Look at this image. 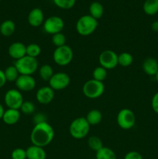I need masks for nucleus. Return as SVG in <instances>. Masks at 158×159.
<instances>
[{
    "instance_id": "f257e3e1",
    "label": "nucleus",
    "mask_w": 158,
    "mask_h": 159,
    "mask_svg": "<svg viewBox=\"0 0 158 159\" xmlns=\"http://www.w3.org/2000/svg\"><path fill=\"white\" fill-rule=\"evenodd\" d=\"M55 132L52 126L48 122L35 124L30 134L32 144L44 148L49 145L54 140Z\"/></svg>"
},
{
    "instance_id": "f03ea898",
    "label": "nucleus",
    "mask_w": 158,
    "mask_h": 159,
    "mask_svg": "<svg viewBox=\"0 0 158 159\" xmlns=\"http://www.w3.org/2000/svg\"><path fill=\"white\" fill-rule=\"evenodd\" d=\"M99 22L91 16L84 15L77 20L75 28L77 34L83 37H87L92 34L97 29Z\"/></svg>"
},
{
    "instance_id": "7ed1b4c3",
    "label": "nucleus",
    "mask_w": 158,
    "mask_h": 159,
    "mask_svg": "<svg viewBox=\"0 0 158 159\" xmlns=\"http://www.w3.org/2000/svg\"><path fill=\"white\" fill-rule=\"evenodd\" d=\"M90 124L86 118L81 116L73 120L69 126V133L73 138L81 140L85 138L88 134L90 130Z\"/></svg>"
},
{
    "instance_id": "20e7f679",
    "label": "nucleus",
    "mask_w": 158,
    "mask_h": 159,
    "mask_svg": "<svg viewBox=\"0 0 158 159\" xmlns=\"http://www.w3.org/2000/svg\"><path fill=\"white\" fill-rule=\"evenodd\" d=\"M14 65L20 75H33L39 68L37 59L27 55L15 61Z\"/></svg>"
},
{
    "instance_id": "39448f33",
    "label": "nucleus",
    "mask_w": 158,
    "mask_h": 159,
    "mask_svg": "<svg viewBox=\"0 0 158 159\" xmlns=\"http://www.w3.org/2000/svg\"><path fill=\"white\" fill-rule=\"evenodd\" d=\"M82 93L88 99H98L105 93V85L102 82L90 79L85 82L82 86Z\"/></svg>"
},
{
    "instance_id": "423d86ee",
    "label": "nucleus",
    "mask_w": 158,
    "mask_h": 159,
    "mask_svg": "<svg viewBox=\"0 0 158 159\" xmlns=\"http://www.w3.org/2000/svg\"><path fill=\"white\" fill-rule=\"evenodd\" d=\"M74 52L72 48L68 45L56 48L53 53V59L59 66H67L72 61Z\"/></svg>"
},
{
    "instance_id": "0eeeda50",
    "label": "nucleus",
    "mask_w": 158,
    "mask_h": 159,
    "mask_svg": "<svg viewBox=\"0 0 158 159\" xmlns=\"http://www.w3.org/2000/svg\"><path fill=\"white\" fill-rule=\"evenodd\" d=\"M116 121L119 127L122 130H130L136 124V116L131 110L124 108L118 113Z\"/></svg>"
},
{
    "instance_id": "6e6552de",
    "label": "nucleus",
    "mask_w": 158,
    "mask_h": 159,
    "mask_svg": "<svg viewBox=\"0 0 158 159\" xmlns=\"http://www.w3.org/2000/svg\"><path fill=\"white\" fill-rule=\"evenodd\" d=\"M4 102L9 109L20 110L22 104L24 102L23 96L21 92L17 89L8 90L4 96Z\"/></svg>"
},
{
    "instance_id": "1a4fd4ad",
    "label": "nucleus",
    "mask_w": 158,
    "mask_h": 159,
    "mask_svg": "<svg viewBox=\"0 0 158 159\" xmlns=\"http://www.w3.org/2000/svg\"><path fill=\"white\" fill-rule=\"evenodd\" d=\"M64 27V22L63 19L57 16L48 17L46 20H44L43 24L44 32L50 35L61 33Z\"/></svg>"
},
{
    "instance_id": "9d476101",
    "label": "nucleus",
    "mask_w": 158,
    "mask_h": 159,
    "mask_svg": "<svg viewBox=\"0 0 158 159\" xmlns=\"http://www.w3.org/2000/svg\"><path fill=\"white\" fill-rule=\"evenodd\" d=\"M100 66L106 70H112L118 65V54L112 50H105L99 57Z\"/></svg>"
},
{
    "instance_id": "9b49d317",
    "label": "nucleus",
    "mask_w": 158,
    "mask_h": 159,
    "mask_svg": "<svg viewBox=\"0 0 158 159\" xmlns=\"http://www.w3.org/2000/svg\"><path fill=\"white\" fill-rule=\"evenodd\" d=\"M49 86L54 91H59L66 89L71 82V78L66 72L60 71L54 73L49 82Z\"/></svg>"
},
{
    "instance_id": "f8f14e48",
    "label": "nucleus",
    "mask_w": 158,
    "mask_h": 159,
    "mask_svg": "<svg viewBox=\"0 0 158 159\" xmlns=\"http://www.w3.org/2000/svg\"><path fill=\"white\" fill-rule=\"evenodd\" d=\"M15 83L17 89L20 92H30L37 85V82L33 75H20Z\"/></svg>"
},
{
    "instance_id": "ddd939ff",
    "label": "nucleus",
    "mask_w": 158,
    "mask_h": 159,
    "mask_svg": "<svg viewBox=\"0 0 158 159\" xmlns=\"http://www.w3.org/2000/svg\"><path fill=\"white\" fill-rule=\"evenodd\" d=\"M55 91L50 86H43L38 89L36 93V99L42 105H47L50 103L54 99Z\"/></svg>"
},
{
    "instance_id": "4468645a",
    "label": "nucleus",
    "mask_w": 158,
    "mask_h": 159,
    "mask_svg": "<svg viewBox=\"0 0 158 159\" xmlns=\"http://www.w3.org/2000/svg\"><path fill=\"white\" fill-rule=\"evenodd\" d=\"M8 54L14 60H19L26 55V46L21 42H14L9 45Z\"/></svg>"
},
{
    "instance_id": "2eb2a0df",
    "label": "nucleus",
    "mask_w": 158,
    "mask_h": 159,
    "mask_svg": "<svg viewBox=\"0 0 158 159\" xmlns=\"http://www.w3.org/2000/svg\"><path fill=\"white\" fill-rule=\"evenodd\" d=\"M27 20L29 24L33 27H39L43 24L44 22V15L40 8H34L29 12L28 15Z\"/></svg>"
},
{
    "instance_id": "dca6fc26",
    "label": "nucleus",
    "mask_w": 158,
    "mask_h": 159,
    "mask_svg": "<svg viewBox=\"0 0 158 159\" xmlns=\"http://www.w3.org/2000/svg\"><path fill=\"white\" fill-rule=\"evenodd\" d=\"M21 116V112L20 110L9 109L5 110L2 116V120L7 125H14L19 122Z\"/></svg>"
},
{
    "instance_id": "f3484780",
    "label": "nucleus",
    "mask_w": 158,
    "mask_h": 159,
    "mask_svg": "<svg viewBox=\"0 0 158 159\" xmlns=\"http://www.w3.org/2000/svg\"><path fill=\"white\" fill-rule=\"evenodd\" d=\"M143 70L149 76H155L158 71V61L153 57H147L143 62Z\"/></svg>"
},
{
    "instance_id": "a211bd4d",
    "label": "nucleus",
    "mask_w": 158,
    "mask_h": 159,
    "mask_svg": "<svg viewBox=\"0 0 158 159\" xmlns=\"http://www.w3.org/2000/svg\"><path fill=\"white\" fill-rule=\"evenodd\" d=\"M26 159H46V153L44 148L32 144L26 148Z\"/></svg>"
},
{
    "instance_id": "6ab92c4d",
    "label": "nucleus",
    "mask_w": 158,
    "mask_h": 159,
    "mask_svg": "<svg viewBox=\"0 0 158 159\" xmlns=\"http://www.w3.org/2000/svg\"><path fill=\"white\" fill-rule=\"evenodd\" d=\"M15 30V24L12 20H7L0 25V33L4 37H10Z\"/></svg>"
},
{
    "instance_id": "aec40b11",
    "label": "nucleus",
    "mask_w": 158,
    "mask_h": 159,
    "mask_svg": "<svg viewBox=\"0 0 158 159\" xmlns=\"http://www.w3.org/2000/svg\"><path fill=\"white\" fill-rule=\"evenodd\" d=\"M85 118L90 126H96L100 124L102 120V113L100 110L94 109L88 112Z\"/></svg>"
},
{
    "instance_id": "412c9836",
    "label": "nucleus",
    "mask_w": 158,
    "mask_h": 159,
    "mask_svg": "<svg viewBox=\"0 0 158 159\" xmlns=\"http://www.w3.org/2000/svg\"><path fill=\"white\" fill-rule=\"evenodd\" d=\"M104 14V7L102 3L99 2H93L89 6V15L95 20L102 18Z\"/></svg>"
},
{
    "instance_id": "4be33fe9",
    "label": "nucleus",
    "mask_w": 158,
    "mask_h": 159,
    "mask_svg": "<svg viewBox=\"0 0 158 159\" xmlns=\"http://www.w3.org/2000/svg\"><path fill=\"white\" fill-rule=\"evenodd\" d=\"M143 9L147 15H156L158 13V0H145Z\"/></svg>"
},
{
    "instance_id": "5701e85b",
    "label": "nucleus",
    "mask_w": 158,
    "mask_h": 159,
    "mask_svg": "<svg viewBox=\"0 0 158 159\" xmlns=\"http://www.w3.org/2000/svg\"><path fill=\"white\" fill-rule=\"evenodd\" d=\"M54 69L50 65L45 64L39 68V75L42 80L45 82H49L50 79L54 75Z\"/></svg>"
},
{
    "instance_id": "b1692460",
    "label": "nucleus",
    "mask_w": 158,
    "mask_h": 159,
    "mask_svg": "<svg viewBox=\"0 0 158 159\" xmlns=\"http://www.w3.org/2000/svg\"><path fill=\"white\" fill-rule=\"evenodd\" d=\"M96 159H117L116 153L112 149L104 146L102 148L96 152Z\"/></svg>"
},
{
    "instance_id": "393cba45",
    "label": "nucleus",
    "mask_w": 158,
    "mask_h": 159,
    "mask_svg": "<svg viewBox=\"0 0 158 159\" xmlns=\"http://www.w3.org/2000/svg\"><path fill=\"white\" fill-rule=\"evenodd\" d=\"M133 57L130 53L122 52L118 54V65L122 67H129L133 64Z\"/></svg>"
},
{
    "instance_id": "a878e982",
    "label": "nucleus",
    "mask_w": 158,
    "mask_h": 159,
    "mask_svg": "<svg viewBox=\"0 0 158 159\" xmlns=\"http://www.w3.org/2000/svg\"><path fill=\"white\" fill-rule=\"evenodd\" d=\"M4 73L7 82H15L16 79H18L19 76H20V73L17 71L15 65H10V66L7 67L4 71Z\"/></svg>"
},
{
    "instance_id": "bb28decb",
    "label": "nucleus",
    "mask_w": 158,
    "mask_h": 159,
    "mask_svg": "<svg viewBox=\"0 0 158 159\" xmlns=\"http://www.w3.org/2000/svg\"><path fill=\"white\" fill-rule=\"evenodd\" d=\"M88 145L94 152H98L104 147L101 138L97 136H91L88 140Z\"/></svg>"
},
{
    "instance_id": "cd10ccee",
    "label": "nucleus",
    "mask_w": 158,
    "mask_h": 159,
    "mask_svg": "<svg viewBox=\"0 0 158 159\" xmlns=\"http://www.w3.org/2000/svg\"><path fill=\"white\" fill-rule=\"evenodd\" d=\"M41 54V48L37 43H33L26 45V55L37 58Z\"/></svg>"
},
{
    "instance_id": "c85d7f7f",
    "label": "nucleus",
    "mask_w": 158,
    "mask_h": 159,
    "mask_svg": "<svg viewBox=\"0 0 158 159\" xmlns=\"http://www.w3.org/2000/svg\"><path fill=\"white\" fill-rule=\"evenodd\" d=\"M92 77L94 80L103 82L107 77V70L102 66L96 67L93 71Z\"/></svg>"
},
{
    "instance_id": "c756f323",
    "label": "nucleus",
    "mask_w": 158,
    "mask_h": 159,
    "mask_svg": "<svg viewBox=\"0 0 158 159\" xmlns=\"http://www.w3.org/2000/svg\"><path fill=\"white\" fill-rule=\"evenodd\" d=\"M51 41H52V43L56 47V48H59V47H62L66 45L67 39L64 34L61 32L52 35Z\"/></svg>"
},
{
    "instance_id": "7c9ffc66",
    "label": "nucleus",
    "mask_w": 158,
    "mask_h": 159,
    "mask_svg": "<svg viewBox=\"0 0 158 159\" xmlns=\"http://www.w3.org/2000/svg\"><path fill=\"white\" fill-rule=\"evenodd\" d=\"M35 110V104L31 101H24L20 109V111L26 115L33 114V113H34Z\"/></svg>"
},
{
    "instance_id": "2f4dec72",
    "label": "nucleus",
    "mask_w": 158,
    "mask_h": 159,
    "mask_svg": "<svg viewBox=\"0 0 158 159\" xmlns=\"http://www.w3.org/2000/svg\"><path fill=\"white\" fill-rule=\"evenodd\" d=\"M54 5L61 9H71L75 5L76 0H53Z\"/></svg>"
},
{
    "instance_id": "473e14b6",
    "label": "nucleus",
    "mask_w": 158,
    "mask_h": 159,
    "mask_svg": "<svg viewBox=\"0 0 158 159\" xmlns=\"http://www.w3.org/2000/svg\"><path fill=\"white\" fill-rule=\"evenodd\" d=\"M12 159H26V151L21 148H15L11 153Z\"/></svg>"
},
{
    "instance_id": "72a5a7b5",
    "label": "nucleus",
    "mask_w": 158,
    "mask_h": 159,
    "mask_svg": "<svg viewBox=\"0 0 158 159\" xmlns=\"http://www.w3.org/2000/svg\"><path fill=\"white\" fill-rule=\"evenodd\" d=\"M33 121L34 123V125L35 124H40V123L43 122H47L46 120V116L44 113H37L33 116Z\"/></svg>"
},
{
    "instance_id": "f704fd0d",
    "label": "nucleus",
    "mask_w": 158,
    "mask_h": 159,
    "mask_svg": "<svg viewBox=\"0 0 158 159\" xmlns=\"http://www.w3.org/2000/svg\"><path fill=\"white\" fill-rule=\"evenodd\" d=\"M124 159H143V158L139 152L136 151H131L125 154Z\"/></svg>"
},
{
    "instance_id": "c9c22d12",
    "label": "nucleus",
    "mask_w": 158,
    "mask_h": 159,
    "mask_svg": "<svg viewBox=\"0 0 158 159\" xmlns=\"http://www.w3.org/2000/svg\"><path fill=\"white\" fill-rule=\"evenodd\" d=\"M151 107L154 113L158 114V92L155 93L151 99Z\"/></svg>"
},
{
    "instance_id": "e433bc0d",
    "label": "nucleus",
    "mask_w": 158,
    "mask_h": 159,
    "mask_svg": "<svg viewBox=\"0 0 158 159\" xmlns=\"http://www.w3.org/2000/svg\"><path fill=\"white\" fill-rule=\"evenodd\" d=\"M6 76H5V73L4 71H2V69H0V89L2 88L6 83Z\"/></svg>"
},
{
    "instance_id": "4c0bfd02",
    "label": "nucleus",
    "mask_w": 158,
    "mask_h": 159,
    "mask_svg": "<svg viewBox=\"0 0 158 159\" xmlns=\"http://www.w3.org/2000/svg\"><path fill=\"white\" fill-rule=\"evenodd\" d=\"M151 29L153 32L158 33V20H156V21L152 23Z\"/></svg>"
},
{
    "instance_id": "58836bf2",
    "label": "nucleus",
    "mask_w": 158,
    "mask_h": 159,
    "mask_svg": "<svg viewBox=\"0 0 158 159\" xmlns=\"http://www.w3.org/2000/svg\"><path fill=\"white\" fill-rule=\"evenodd\" d=\"M4 112H5L4 107H3V106L2 105L1 103H0V120L2 119V116H3V114H4Z\"/></svg>"
},
{
    "instance_id": "ea45409f",
    "label": "nucleus",
    "mask_w": 158,
    "mask_h": 159,
    "mask_svg": "<svg viewBox=\"0 0 158 159\" xmlns=\"http://www.w3.org/2000/svg\"><path fill=\"white\" fill-rule=\"evenodd\" d=\"M154 77H155V79H156V82H157V83H158V71H157V72H156V75H155Z\"/></svg>"
},
{
    "instance_id": "a19ab883",
    "label": "nucleus",
    "mask_w": 158,
    "mask_h": 159,
    "mask_svg": "<svg viewBox=\"0 0 158 159\" xmlns=\"http://www.w3.org/2000/svg\"><path fill=\"white\" fill-rule=\"evenodd\" d=\"M0 1H2V0H0Z\"/></svg>"
}]
</instances>
